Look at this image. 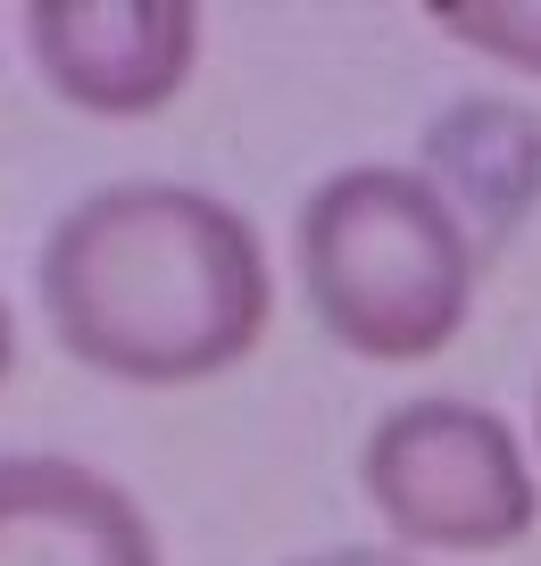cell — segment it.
Wrapping results in <instances>:
<instances>
[{
  "label": "cell",
  "instance_id": "10",
  "mask_svg": "<svg viewBox=\"0 0 541 566\" xmlns=\"http://www.w3.org/2000/svg\"><path fill=\"white\" fill-rule=\"evenodd\" d=\"M533 433H541V391H533Z\"/></svg>",
  "mask_w": 541,
  "mask_h": 566
},
{
  "label": "cell",
  "instance_id": "8",
  "mask_svg": "<svg viewBox=\"0 0 541 566\" xmlns=\"http://www.w3.org/2000/svg\"><path fill=\"white\" fill-rule=\"evenodd\" d=\"M283 566H417L408 549H375V542H333V549H309V558H283Z\"/></svg>",
  "mask_w": 541,
  "mask_h": 566
},
{
  "label": "cell",
  "instance_id": "3",
  "mask_svg": "<svg viewBox=\"0 0 541 566\" xmlns=\"http://www.w3.org/2000/svg\"><path fill=\"white\" fill-rule=\"evenodd\" d=\"M358 492L375 500L400 549H441V558H491L524 542L541 516L533 459L508 433V417L441 391L375 417L358 450Z\"/></svg>",
  "mask_w": 541,
  "mask_h": 566
},
{
  "label": "cell",
  "instance_id": "9",
  "mask_svg": "<svg viewBox=\"0 0 541 566\" xmlns=\"http://www.w3.org/2000/svg\"><path fill=\"white\" fill-rule=\"evenodd\" d=\"M9 367H18V317H9V301H0V384H9Z\"/></svg>",
  "mask_w": 541,
  "mask_h": 566
},
{
  "label": "cell",
  "instance_id": "1",
  "mask_svg": "<svg viewBox=\"0 0 541 566\" xmlns=\"http://www.w3.org/2000/svg\"><path fill=\"white\" fill-rule=\"evenodd\" d=\"M42 317L75 367L134 391L217 384L267 342L275 275L259 226L200 184H101L51 226Z\"/></svg>",
  "mask_w": 541,
  "mask_h": 566
},
{
  "label": "cell",
  "instance_id": "6",
  "mask_svg": "<svg viewBox=\"0 0 541 566\" xmlns=\"http://www.w3.org/2000/svg\"><path fill=\"white\" fill-rule=\"evenodd\" d=\"M425 184L458 209L475 250H500L541 209V117L517 101H450L425 125Z\"/></svg>",
  "mask_w": 541,
  "mask_h": 566
},
{
  "label": "cell",
  "instance_id": "7",
  "mask_svg": "<svg viewBox=\"0 0 541 566\" xmlns=\"http://www.w3.org/2000/svg\"><path fill=\"white\" fill-rule=\"evenodd\" d=\"M425 25L517 75H541V0H434Z\"/></svg>",
  "mask_w": 541,
  "mask_h": 566
},
{
  "label": "cell",
  "instance_id": "4",
  "mask_svg": "<svg viewBox=\"0 0 541 566\" xmlns=\"http://www.w3.org/2000/svg\"><path fill=\"white\" fill-rule=\"evenodd\" d=\"M18 25L51 101L101 125L158 117L200 67L193 0H34Z\"/></svg>",
  "mask_w": 541,
  "mask_h": 566
},
{
  "label": "cell",
  "instance_id": "2",
  "mask_svg": "<svg viewBox=\"0 0 541 566\" xmlns=\"http://www.w3.org/2000/svg\"><path fill=\"white\" fill-rule=\"evenodd\" d=\"M309 317L375 367H425L467 334L475 233L425 184V167H333L292 226Z\"/></svg>",
  "mask_w": 541,
  "mask_h": 566
},
{
  "label": "cell",
  "instance_id": "5",
  "mask_svg": "<svg viewBox=\"0 0 541 566\" xmlns=\"http://www.w3.org/2000/svg\"><path fill=\"white\" fill-rule=\"evenodd\" d=\"M0 566H167L142 500L84 459L0 450Z\"/></svg>",
  "mask_w": 541,
  "mask_h": 566
}]
</instances>
